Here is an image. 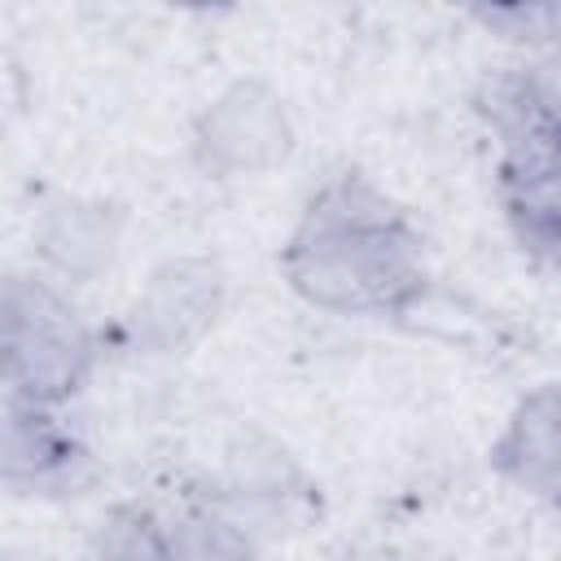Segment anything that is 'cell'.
Here are the masks:
<instances>
[{
    "instance_id": "2",
    "label": "cell",
    "mask_w": 561,
    "mask_h": 561,
    "mask_svg": "<svg viewBox=\"0 0 561 561\" xmlns=\"http://www.w3.org/2000/svg\"><path fill=\"white\" fill-rule=\"evenodd\" d=\"M504 206L517 237L561 267V110L517 88L500 110Z\"/></svg>"
},
{
    "instance_id": "5",
    "label": "cell",
    "mask_w": 561,
    "mask_h": 561,
    "mask_svg": "<svg viewBox=\"0 0 561 561\" xmlns=\"http://www.w3.org/2000/svg\"><path fill=\"white\" fill-rule=\"evenodd\" d=\"M495 460L513 482L561 500V386H543L517 408Z\"/></svg>"
},
{
    "instance_id": "4",
    "label": "cell",
    "mask_w": 561,
    "mask_h": 561,
    "mask_svg": "<svg viewBox=\"0 0 561 561\" xmlns=\"http://www.w3.org/2000/svg\"><path fill=\"white\" fill-rule=\"evenodd\" d=\"M101 561H245L241 539L206 522H158L149 513H118L105 530Z\"/></svg>"
},
{
    "instance_id": "3",
    "label": "cell",
    "mask_w": 561,
    "mask_h": 561,
    "mask_svg": "<svg viewBox=\"0 0 561 561\" xmlns=\"http://www.w3.org/2000/svg\"><path fill=\"white\" fill-rule=\"evenodd\" d=\"M31 311L9 294V373L13 381H26V390L39 394H61L79 381V368L88 359V346L75 329V320L48 298V294H26Z\"/></svg>"
},
{
    "instance_id": "1",
    "label": "cell",
    "mask_w": 561,
    "mask_h": 561,
    "mask_svg": "<svg viewBox=\"0 0 561 561\" xmlns=\"http://www.w3.org/2000/svg\"><path fill=\"white\" fill-rule=\"evenodd\" d=\"M285 267L311 302L337 311H394L421 289L416 237L381 193L351 175L307 206Z\"/></svg>"
}]
</instances>
